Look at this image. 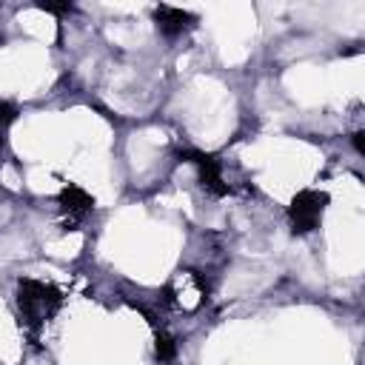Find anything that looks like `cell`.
Segmentation results:
<instances>
[{
	"mask_svg": "<svg viewBox=\"0 0 365 365\" xmlns=\"http://www.w3.org/2000/svg\"><path fill=\"white\" fill-rule=\"evenodd\" d=\"M63 297L54 285L37 282V279H20L17 282V311H20V322L29 328V334L34 336L60 308Z\"/></svg>",
	"mask_w": 365,
	"mask_h": 365,
	"instance_id": "1",
	"label": "cell"
},
{
	"mask_svg": "<svg viewBox=\"0 0 365 365\" xmlns=\"http://www.w3.org/2000/svg\"><path fill=\"white\" fill-rule=\"evenodd\" d=\"M328 205V194L325 191H314V188H302L294 194L291 205H288V220L294 234H308L319 225L322 211Z\"/></svg>",
	"mask_w": 365,
	"mask_h": 365,
	"instance_id": "2",
	"label": "cell"
},
{
	"mask_svg": "<svg viewBox=\"0 0 365 365\" xmlns=\"http://www.w3.org/2000/svg\"><path fill=\"white\" fill-rule=\"evenodd\" d=\"M180 157H185L188 163H194V165L200 168V182H202L214 197L228 194V182L222 180V165H220L217 154H205V151H180Z\"/></svg>",
	"mask_w": 365,
	"mask_h": 365,
	"instance_id": "3",
	"label": "cell"
},
{
	"mask_svg": "<svg viewBox=\"0 0 365 365\" xmlns=\"http://www.w3.org/2000/svg\"><path fill=\"white\" fill-rule=\"evenodd\" d=\"M91 208H94V200H91V194H88L86 188L68 182V185L60 191V211H63V217H66L68 225L86 220V217L91 214Z\"/></svg>",
	"mask_w": 365,
	"mask_h": 365,
	"instance_id": "4",
	"label": "cell"
},
{
	"mask_svg": "<svg viewBox=\"0 0 365 365\" xmlns=\"http://www.w3.org/2000/svg\"><path fill=\"white\" fill-rule=\"evenodd\" d=\"M154 20H157V29L165 37H177L182 31H188L197 17L191 11H182V9H174V6H157L154 9Z\"/></svg>",
	"mask_w": 365,
	"mask_h": 365,
	"instance_id": "5",
	"label": "cell"
},
{
	"mask_svg": "<svg viewBox=\"0 0 365 365\" xmlns=\"http://www.w3.org/2000/svg\"><path fill=\"white\" fill-rule=\"evenodd\" d=\"M17 120V108L11 103H0V151L6 145V134H9V125Z\"/></svg>",
	"mask_w": 365,
	"mask_h": 365,
	"instance_id": "6",
	"label": "cell"
},
{
	"mask_svg": "<svg viewBox=\"0 0 365 365\" xmlns=\"http://www.w3.org/2000/svg\"><path fill=\"white\" fill-rule=\"evenodd\" d=\"M157 356L163 359V362H168V359H174V354H177V342H174V336H168V334H157Z\"/></svg>",
	"mask_w": 365,
	"mask_h": 365,
	"instance_id": "7",
	"label": "cell"
},
{
	"mask_svg": "<svg viewBox=\"0 0 365 365\" xmlns=\"http://www.w3.org/2000/svg\"><path fill=\"white\" fill-rule=\"evenodd\" d=\"M37 9H43V11H51V14H63V11H71V6L68 3H37Z\"/></svg>",
	"mask_w": 365,
	"mask_h": 365,
	"instance_id": "8",
	"label": "cell"
},
{
	"mask_svg": "<svg viewBox=\"0 0 365 365\" xmlns=\"http://www.w3.org/2000/svg\"><path fill=\"white\" fill-rule=\"evenodd\" d=\"M362 137H365L362 131H356V134H354V148H356L359 154H365V143H362Z\"/></svg>",
	"mask_w": 365,
	"mask_h": 365,
	"instance_id": "9",
	"label": "cell"
}]
</instances>
